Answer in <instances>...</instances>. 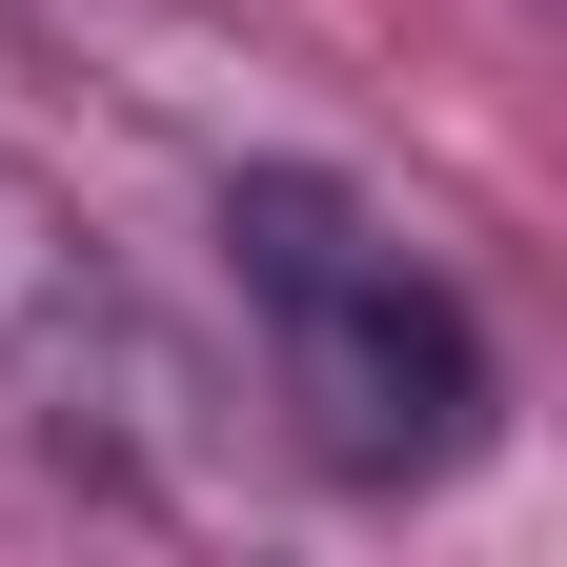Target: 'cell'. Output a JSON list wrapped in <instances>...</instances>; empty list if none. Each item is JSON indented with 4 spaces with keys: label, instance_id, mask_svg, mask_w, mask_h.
Wrapping results in <instances>:
<instances>
[{
    "label": "cell",
    "instance_id": "1",
    "mask_svg": "<svg viewBox=\"0 0 567 567\" xmlns=\"http://www.w3.org/2000/svg\"><path fill=\"white\" fill-rule=\"evenodd\" d=\"M224 244H244L264 365H284V405H305L324 466L405 486V466H446L466 425H486V324L446 305V264H405L344 183H305V163L224 183Z\"/></svg>",
    "mask_w": 567,
    "mask_h": 567
},
{
    "label": "cell",
    "instance_id": "2",
    "mask_svg": "<svg viewBox=\"0 0 567 567\" xmlns=\"http://www.w3.org/2000/svg\"><path fill=\"white\" fill-rule=\"evenodd\" d=\"M0 446L61 486H122V507H183L203 486V365L183 324L102 264V224L41 163H0Z\"/></svg>",
    "mask_w": 567,
    "mask_h": 567
}]
</instances>
